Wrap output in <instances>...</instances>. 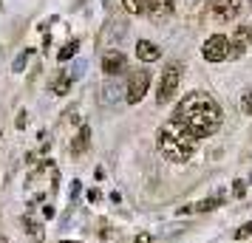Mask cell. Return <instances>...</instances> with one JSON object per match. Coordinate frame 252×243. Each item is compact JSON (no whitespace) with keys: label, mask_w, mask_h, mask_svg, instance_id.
<instances>
[{"label":"cell","mask_w":252,"mask_h":243,"mask_svg":"<svg viewBox=\"0 0 252 243\" xmlns=\"http://www.w3.org/2000/svg\"><path fill=\"white\" fill-rule=\"evenodd\" d=\"M173 116H176L184 128L193 133L195 139H207V136H213V133L221 128V122H224V113H221L218 102L204 91L187 93L182 102H179V108H176V113Z\"/></svg>","instance_id":"obj_1"},{"label":"cell","mask_w":252,"mask_h":243,"mask_svg":"<svg viewBox=\"0 0 252 243\" xmlns=\"http://www.w3.org/2000/svg\"><path fill=\"white\" fill-rule=\"evenodd\" d=\"M156 144H159L161 156H164L167 162H187V159L198 150V139L184 128L176 116H170V119L159 128Z\"/></svg>","instance_id":"obj_2"},{"label":"cell","mask_w":252,"mask_h":243,"mask_svg":"<svg viewBox=\"0 0 252 243\" xmlns=\"http://www.w3.org/2000/svg\"><path fill=\"white\" fill-rule=\"evenodd\" d=\"M179 82H182V65L179 62H167L164 65V71H161V80H159V88H156V102L164 105L170 102L173 96L179 93Z\"/></svg>","instance_id":"obj_3"},{"label":"cell","mask_w":252,"mask_h":243,"mask_svg":"<svg viewBox=\"0 0 252 243\" xmlns=\"http://www.w3.org/2000/svg\"><path fill=\"white\" fill-rule=\"evenodd\" d=\"M201 54H204V59H210V62H224V59L232 54V43H229V37H224V34H213L204 43Z\"/></svg>","instance_id":"obj_4"},{"label":"cell","mask_w":252,"mask_h":243,"mask_svg":"<svg viewBox=\"0 0 252 243\" xmlns=\"http://www.w3.org/2000/svg\"><path fill=\"white\" fill-rule=\"evenodd\" d=\"M150 88V71H142L136 68L133 74H130V80H127V102L136 105L145 99V93H148Z\"/></svg>","instance_id":"obj_5"},{"label":"cell","mask_w":252,"mask_h":243,"mask_svg":"<svg viewBox=\"0 0 252 243\" xmlns=\"http://www.w3.org/2000/svg\"><path fill=\"white\" fill-rule=\"evenodd\" d=\"M102 71L108 74V77H119V74H125V71H127L125 54H122V51H116V48H111V51L102 57Z\"/></svg>","instance_id":"obj_6"},{"label":"cell","mask_w":252,"mask_h":243,"mask_svg":"<svg viewBox=\"0 0 252 243\" xmlns=\"http://www.w3.org/2000/svg\"><path fill=\"white\" fill-rule=\"evenodd\" d=\"M145 12L153 20H161V17H167V14L176 12V0H145Z\"/></svg>","instance_id":"obj_7"},{"label":"cell","mask_w":252,"mask_h":243,"mask_svg":"<svg viewBox=\"0 0 252 243\" xmlns=\"http://www.w3.org/2000/svg\"><path fill=\"white\" fill-rule=\"evenodd\" d=\"M213 12L221 20H232L241 12V0H213Z\"/></svg>","instance_id":"obj_8"},{"label":"cell","mask_w":252,"mask_h":243,"mask_svg":"<svg viewBox=\"0 0 252 243\" xmlns=\"http://www.w3.org/2000/svg\"><path fill=\"white\" fill-rule=\"evenodd\" d=\"M136 57L145 59V62H153V59L161 57V48L153 46L150 40H139V43H136Z\"/></svg>","instance_id":"obj_9"},{"label":"cell","mask_w":252,"mask_h":243,"mask_svg":"<svg viewBox=\"0 0 252 243\" xmlns=\"http://www.w3.org/2000/svg\"><path fill=\"white\" fill-rule=\"evenodd\" d=\"M88 139H91V130L82 125L80 133L74 136V141H71V156H82L85 153V147H88Z\"/></svg>","instance_id":"obj_10"},{"label":"cell","mask_w":252,"mask_h":243,"mask_svg":"<svg viewBox=\"0 0 252 243\" xmlns=\"http://www.w3.org/2000/svg\"><path fill=\"white\" fill-rule=\"evenodd\" d=\"M71 82H74V77H68V74H60L57 80L51 82V91L57 93V96H63V93H68Z\"/></svg>","instance_id":"obj_11"},{"label":"cell","mask_w":252,"mask_h":243,"mask_svg":"<svg viewBox=\"0 0 252 243\" xmlns=\"http://www.w3.org/2000/svg\"><path fill=\"white\" fill-rule=\"evenodd\" d=\"M216 207H221V198H210V201H201V204H195L193 212H213Z\"/></svg>","instance_id":"obj_12"},{"label":"cell","mask_w":252,"mask_h":243,"mask_svg":"<svg viewBox=\"0 0 252 243\" xmlns=\"http://www.w3.org/2000/svg\"><path fill=\"white\" fill-rule=\"evenodd\" d=\"M77 48H80V43H77V40H71L68 46H65V48H63V51L57 54V59H60V62H65V59H71L74 54H77Z\"/></svg>","instance_id":"obj_13"},{"label":"cell","mask_w":252,"mask_h":243,"mask_svg":"<svg viewBox=\"0 0 252 243\" xmlns=\"http://www.w3.org/2000/svg\"><path fill=\"white\" fill-rule=\"evenodd\" d=\"M122 3H125V9L130 14H142L145 12V0H122Z\"/></svg>","instance_id":"obj_14"},{"label":"cell","mask_w":252,"mask_h":243,"mask_svg":"<svg viewBox=\"0 0 252 243\" xmlns=\"http://www.w3.org/2000/svg\"><path fill=\"white\" fill-rule=\"evenodd\" d=\"M241 110H244L247 116H252V88L241 96Z\"/></svg>","instance_id":"obj_15"},{"label":"cell","mask_w":252,"mask_h":243,"mask_svg":"<svg viewBox=\"0 0 252 243\" xmlns=\"http://www.w3.org/2000/svg\"><path fill=\"white\" fill-rule=\"evenodd\" d=\"M235 238H238V241H247V238H252V220H250V223H244L241 229H235Z\"/></svg>","instance_id":"obj_16"},{"label":"cell","mask_w":252,"mask_h":243,"mask_svg":"<svg viewBox=\"0 0 252 243\" xmlns=\"http://www.w3.org/2000/svg\"><path fill=\"white\" fill-rule=\"evenodd\" d=\"M29 57H32V48H26L23 54L14 59V71H23V65H26V59H29Z\"/></svg>","instance_id":"obj_17"},{"label":"cell","mask_w":252,"mask_h":243,"mask_svg":"<svg viewBox=\"0 0 252 243\" xmlns=\"http://www.w3.org/2000/svg\"><path fill=\"white\" fill-rule=\"evenodd\" d=\"M232 192H235V198H244V195H247V181H241V178H238L235 187H232Z\"/></svg>","instance_id":"obj_18"},{"label":"cell","mask_w":252,"mask_h":243,"mask_svg":"<svg viewBox=\"0 0 252 243\" xmlns=\"http://www.w3.org/2000/svg\"><path fill=\"white\" fill-rule=\"evenodd\" d=\"M80 189H82V181H71V204L77 201V195H80Z\"/></svg>","instance_id":"obj_19"},{"label":"cell","mask_w":252,"mask_h":243,"mask_svg":"<svg viewBox=\"0 0 252 243\" xmlns=\"http://www.w3.org/2000/svg\"><path fill=\"white\" fill-rule=\"evenodd\" d=\"M136 243H153V241H150L148 232H139V235H136Z\"/></svg>","instance_id":"obj_20"},{"label":"cell","mask_w":252,"mask_h":243,"mask_svg":"<svg viewBox=\"0 0 252 243\" xmlns=\"http://www.w3.org/2000/svg\"><path fill=\"white\" fill-rule=\"evenodd\" d=\"M43 218H54V207H46V209H43Z\"/></svg>","instance_id":"obj_21"},{"label":"cell","mask_w":252,"mask_h":243,"mask_svg":"<svg viewBox=\"0 0 252 243\" xmlns=\"http://www.w3.org/2000/svg\"><path fill=\"white\" fill-rule=\"evenodd\" d=\"M0 243H9V241H6V238H3V235H0Z\"/></svg>","instance_id":"obj_22"},{"label":"cell","mask_w":252,"mask_h":243,"mask_svg":"<svg viewBox=\"0 0 252 243\" xmlns=\"http://www.w3.org/2000/svg\"><path fill=\"white\" fill-rule=\"evenodd\" d=\"M63 243H77V241H63Z\"/></svg>","instance_id":"obj_23"},{"label":"cell","mask_w":252,"mask_h":243,"mask_svg":"<svg viewBox=\"0 0 252 243\" xmlns=\"http://www.w3.org/2000/svg\"><path fill=\"white\" fill-rule=\"evenodd\" d=\"M250 40H252V26H250Z\"/></svg>","instance_id":"obj_24"}]
</instances>
